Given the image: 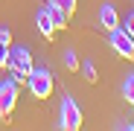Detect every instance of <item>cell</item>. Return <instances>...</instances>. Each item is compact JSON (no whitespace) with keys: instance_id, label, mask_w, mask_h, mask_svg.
I'll use <instances>...</instances> for the list:
<instances>
[{"instance_id":"3957f363","label":"cell","mask_w":134,"mask_h":131,"mask_svg":"<svg viewBox=\"0 0 134 131\" xmlns=\"http://www.w3.org/2000/svg\"><path fill=\"white\" fill-rule=\"evenodd\" d=\"M58 125H61L64 131H79V128H82V108L73 102V96H64V99H61Z\"/></svg>"},{"instance_id":"7a4b0ae2","label":"cell","mask_w":134,"mask_h":131,"mask_svg":"<svg viewBox=\"0 0 134 131\" xmlns=\"http://www.w3.org/2000/svg\"><path fill=\"white\" fill-rule=\"evenodd\" d=\"M26 84H29V93L35 99H50V93H53V73L47 67H32Z\"/></svg>"},{"instance_id":"8fae6325","label":"cell","mask_w":134,"mask_h":131,"mask_svg":"<svg viewBox=\"0 0 134 131\" xmlns=\"http://www.w3.org/2000/svg\"><path fill=\"white\" fill-rule=\"evenodd\" d=\"M64 67L70 70V73H76V70H79V55H76L73 50H67V53H64Z\"/></svg>"},{"instance_id":"9c48e42d","label":"cell","mask_w":134,"mask_h":131,"mask_svg":"<svg viewBox=\"0 0 134 131\" xmlns=\"http://www.w3.org/2000/svg\"><path fill=\"white\" fill-rule=\"evenodd\" d=\"M50 6L58 9V12H64L67 18H70V15L76 12V0H50Z\"/></svg>"},{"instance_id":"277c9868","label":"cell","mask_w":134,"mask_h":131,"mask_svg":"<svg viewBox=\"0 0 134 131\" xmlns=\"http://www.w3.org/2000/svg\"><path fill=\"white\" fill-rule=\"evenodd\" d=\"M111 50H114L120 58H128V61H134V38L125 32V29H120V26H114L111 29Z\"/></svg>"},{"instance_id":"5b68a950","label":"cell","mask_w":134,"mask_h":131,"mask_svg":"<svg viewBox=\"0 0 134 131\" xmlns=\"http://www.w3.org/2000/svg\"><path fill=\"white\" fill-rule=\"evenodd\" d=\"M15 105H18V82L6 79V82H0V119H9Z\"/></svg>"},{"instance_id":"6da1fadb","label":"cell","mask_w":134,"mask_h":131,"mask_svg":"<svg viewBox=\"0 0 134 131\" xmlns=\"http://www.w3.org/2000/svg\"><path fill=\"white\" fill-rule=\"evenodd\" d=\"M9 73H12V79L20 84V82H26L29 79V73H32V55H29V50L26 47H12V53H9Z\"/></svg>"},{"instance_id":"52a82bcc","label":"cell","mask_w":134,"mask_h":131,"mask_svg":"<svg viewBox=\"0 0 134 131\" xmlns=\"http://www.w3.org/2000/svg\"><path fill=\"white\" fill-rule=\"evenodd\" d=\"M99 20H102V26L111 32L114 26H120V18H117V9L111 6V3H105L102 9H99Z\"/></svg>"},{"instance_id":"4fadbf2b","label":"cell","mask_w":134,"mask_h":131,"mask_svg":"<svg viewBox=\"0 0 134 131\" xmlns=\"http://www.w3.org/2000/svg\"><path fill=\"white\" fill-rule=\"evenodd\" d=\"M122 29H125V32H128V35L134 38V15H128V18H125V24H122Z\"/></svg>"},{"instance_id":"30bf717a","label":"cell","mask_w":134,"mask_h":131,"mask_svg":"<svg viewBox=\"0 0 134 131\" xmlns=\"http://www.w3.org/2000/svg\"><path fill=\"white\" fill-rule=\"evenodd\" d=\"M122 96H125V102L134 108V76H128V79L122 82Z\"/></svg>"},{"instance_id":"8992f818","label":"cell","mask_w":134,"mask_h":131,"mask_svg":"<svg viewBox=\"0 0 134 131\" xmlns=\"http://www.w3.org/2000/svg\"><path fill=\"white\" fill-rule=\"evenodd\" d=\"M35 26H38V32L44 35V38H53L58 29H55V15H53V6H44V9H38L35 12Z\"/></svg>"},{"instance_id":"7c38bea8","label":"cell","mask_w":134,"mask_h":131,"mask_svg":"<svg viewBox=\"0 0 134 131\" xmlns=\"http://www.w3.org/2000/svg\"><path fill=\"white\" fill-rule=\"evenodd\" d=\"M79 67H82V73H85V79L91 82V84L96 82V67H93V61H82Z\"/></svg>"},{"instance_id":"ba28073f","label":"cell","mask_w":134,"mask_h":131,"mask_svg":"<svg viewBox=\"0 0 134 131\" xmlns=\"http://www.w3.org/2000/svg\"><path fill=\"white\" fill-rule=\"evenodd\" d=\"M9 53H12V32L0 26V67L9 64Z\"/></svg>"}]
</instances>
